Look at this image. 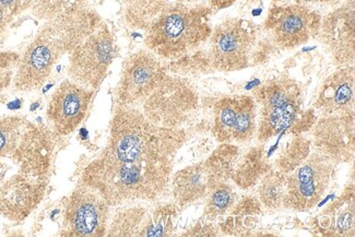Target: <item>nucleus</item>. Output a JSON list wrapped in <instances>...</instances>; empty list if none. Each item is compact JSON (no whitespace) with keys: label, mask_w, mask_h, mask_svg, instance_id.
Instances as JSON below:
<instances>
[{"label":"nucleus","mask_w":355,"mask_h":237,"mask_svg":"<svg viewBox=\"0 0 355 237\" xmlns=\"http://www.w3.org/2000/svg\"><path fill=\"white\" fill-rule=\"evenodd\" d=\"M263 211L257 196L246 193L240 196L229 213L216 221V227L221 235L252 236L259 227Z\"/></svg>","instance_id":"nucleus-20"},{"label":"nucleus","mask_w":355,"mask_h":237,"mask_svg":"<svg viewBox=\"0 0 355 237\" xmlns=\"http://www.w3.org/2000/svg\"><path fill=\"white\" fill-rule=\"evenodd\" d=\"M212 15L206 5H168L146 30V49L164 62L198 51L211 35Z\"/></svg>","instance_id":"nucleus-3"},{"label":"nucleus","mask_w":355,"mask_h":237,"mask_svg":"<svg viewBox=\"0 0 355 237\" xmlns=\"http://www.w3.org/2000/svg\"><path fill=\"white\" fill-rule=\"evenodd\" d=\"M354 178L345 185L343 193L328 204L311 223L314 234L320 236H354Z\"/></svg>","instance_id":"nucleus-18"},{"label":"nucleus","mask_w":355,"mask_h":237,"mask_svg":"<svg viewBox=\"0 0 355 237\" xmlns=\"http://www.w3.org/2000/svg\"><path fill=\"white\" fill-rule=\"evenodd\" d=\"M30 123L22 116L0 117V160L15 152Z\"/></svg>","instance_id":"nucleus-29"},{"label":"nucleus","mask_w":355,"mask_h":237,"mask_svg":"<svg viewBox=\"0 0 355 237\" xmlns=\"http://www.w3.org/2000/svg\"><path fill=\"white\" fill-rule=\"evenodd\" d=\"M237 0H208V7L212 11H220L234 5Z\"/></svg>","instance_id":"nucleus-37"},{"label":"nucleus","mask_w":355,"mask_h":237,"mask_svg":"<svg viewBox=\"0 0 355 237\" xmlns=\"http://www.w3.org/2000/svg\"><path fill=\"white\" fill-rule=\"evenodd\" d=\"M279 52L280 49L275 44L271 37L263 30H260L255 46L250 55V66L267 64Z\"/></svg>","instance_id":"nucleus-30"},{"label":"nucleus","mask_w":355,"mask_h":237,"mask_svg":"<svg viewBox=\"0 0 355 237\" xmlns=\"http://www.w3.org/2000/svg\"><path fill=\"white\" fill-rule=\"evenodd\" d=\"M337 166L316 150H311L306 160L286 175L284 209L294 212L314 209L329 188Z\"/></svg>","instance_id":"nucleus-8"},{"label":"nucleus","mask_w":355,"mask_h":237,"mask_svg":"<svg viewBox=\"0 0 355 237\" xmlns=\"http://www.w3.org/2000/svg\"><path fill=\"white\" fill-rule=\"evenodd\" d=\"M20 54L16 52H0V92L11 88L16 76Z\"/></svg>","instance_id":"nucleus-31"},{"label":"nucleus","mask_w":355,"mask_h":237,"mask_svg":"<svg viewBox=\"0 0 355 237\" xmlns=\"http://www.w3.org/2000/svg\"><path fill=\"white\" fill-rule=\"evenodd\" d=\"M260 30L252 21L232 17L216 24L208 41L214 70L233 73L250 67V55Z\"/></svg>","instance_id":"nucleus-6"},{"label":"nucleus","mask_w":355,"mask_h":237,"mask_svg":"<svg viewBox=\"0 0 355 237\" xmlns=\"http://www.w3.org/2000/svg\"><path fill=\"white\" fill-rule=\"evenodd\" d=\"M275 5H288V3H296V5L311 6L326 5V3H332L335 0H271Z\"/></svg>","instance_id":"nucleus-35"},{"label":"nucleus","mask_w":355,"mask_h":237,"mask_svg":"<svg viewBox=\"0 0 355 237\" xmlns=\"http://www.w3.org/2000/svg\"><path fill=\"white\" fill-rule=\"evenodd\" d=\"M33 0H0V7L15 19L32 8Z\"/></svg>","instance_id":"nucleus-34"},{"label":"nucleus","mask_w":355,"mask_h":237,"mask_svg":"<svg viewBox=\"0 0 355 237\" xmlns=\"http://www.w3.org/2000/svg\"><path fill=\"white\" fill-rule=\"evenodd\" d=\"M290 138L281 146L275 155L272 168L281 173H291L297 166L306 160L311 155L313 146L311 138L306 134H288Z\"/></svg>","instance_id":"nucleus-24"},{"label":"nucleus","mask_w":355,"mask_h":237,"mask_svg":"<svg viewBox=\"0 0 355 237\" xmlns=\"http://www.w3.org/2000/svg\"><path fill=\"white\" fill-rule=\"evenodd\" d=\"M322 17L306 6L273 5L268 11L263 30L280 51H292L318 37Z\"/></svg>","instance_id":"nucleus-10"},{"label":"nucleus","mask_w":355,"mask_h":237,"mask_svg":"<svg viewBox=\"0 0 355 237\" xmlns=\"http://www.w3.org/2000/svg\"><path fill=\"white\" fill-rule=\"evenodd\" d=\"M165 67L168 73L186 78L208 75L214 71L209 58L208 49L202 47L196 52L180 57L178 60L165 62Z\"/></svg>","instance_id":"nucleus-28"},{"label":"nucleus","mask_w":355,"mask_h":237,"mask_svg":"<svg viewBox=\"0 0 355 237\" xmlns=\"http://www.w3.org/2000/svg\"><path fill=\"white\" fill-rule=\"evenodd\" d=\"M200 105L196 85L189 78L166 73L139 109L152 124L164 128H184Z\"/></svg>","instance_id":"nucleus-5"},{"label":"nucleus","mask_w":355,"mask_h":237,"mask_svg":"<svg viewBox=\"0 0 355 237\" xmlns=\"http://www.w3.org/2000/svg\"><path fill=\"white\" fill-rule=\"evenodd\" d=\"M13 19L0 7V42L3 41L6 35L8 33L9 26Z\"/></svg>","instance_id":"nucleus-36"},{"label":"nucleus","mask_w":355,"mask_h":237,"mask_svg":"<svg viewBox=\"0 0 355 237\" xmlns=\"http://www.w3.org/2000/svg\"><path fill=\"white\" fill-rule=\"evenodd\" d=\"M168 73L165 62L149 49H138L123 62L116 85L115 105L139 107Z\"/></svg>","instance_id":"nucleus-11"},{"label":"nucleus","mask_w":355,"mask_h":237,"mask_svg":"<svg viewBox=\"0 0 355 237\" xmlns=\"http://www.w3.org/2000/svg\"><path fill=\"white\" fill-rule=\"evenodd\" d=\"M241 151L242 149L240 146L235 143H219L207 157L205 161L216 183L231 179Z\"/></svg>","instance_id":"nucleus-27"},{"label":"nucleus","mask_w":355,"mask_h":237,"mask_svg":"<svg viewBox=\"0 0 355 237\" xmlns=\"http://www.w3.org/2000/svg\"><path fill=\"white\" fill-rule=\"evenodd\" d=\"M197 1H198V0H180L178 3H185V5L193 6L198 5Z\"/></svg>","instance_id":"nucleus-38"},{"label":"nucleus","mask_w":355,"mask_h":237,"mask_svg":"<svg viewBox=\"0 0 355 237\" xmlns=\"http://www.w3.org/2000/svg\"><path fill=\"white\" fill-rule=\"evenodd\" d=\"M116 57V44L105 22L85 37L68 55V79L96 91L103 83Z\"/></svg>","instance_id":"nucleus-7"},{"label":"nucleus","mask_w":355,"mask_h":237,"mask_svg":"<svg viewBox=\"0 0 355 237\" xmlns=\"http://www.w3.org/2000/svg\"><path fill=\"white\" fill-rule=\"evenodd\" d=\"M317 119H318V116H317L316 111L314 109L302 111L286 132H288V134H305L306 132H311Z\"/></svg>","instance_id":"nucleus-32"},{"label":"nucleus","mask_w":355,"mask_h":237,"mask_svg":"<svg viewBox=\"0 0 355 237\" xmlns=\"http://www.w3.org/2000/svg\"><path fill=\"white\" fill-rule=\"evenodd\" d=\"M94 91L66 79L49 98L46 119L54 137L70 136L85 121Z\"/></svg>","instance_id":"nucleus-13"},{"label":"nucleus","mask_w":355,"mask_h":237,"mask_svg":"<svg viewBox=\"0 0 355 237\" xmlns=\"http://www.w3.org/2000/svg\"><path fill=\"white\" fill-rule=\"evenodd\" d=\"M182 236H218L221 235L219 229L216 227V222L200 218L199 221L186 232L182 233Z\"/></svg>","instance_id":"nucleus-33"},{"label":"nucleus","mask_w":355,"mask_h":237,"mask_svg":"<svg viewBox=\"0 0 355 237\" xmlns=\"http://www.w3.org/2000/svg\"><path fill=\"white\" fill-rule=\"evenodd\" d=\"M271 168L272 163L266 155L263 143L252 146L241 151L231 175L232 183L241 191H252Z\"/></svg>","instance_id":"nucleus-21"},{"label":"nucleus","mask_w":355,"mask_h":237,"mask_svg":"<svg viewBox=\"0 0 355 237\" xmlns=\"http://www.w3.org/2000/svg\"><path fill=\"white\" fill-rule=\"evenodd\" d=\"M286 187V175L280 170L272 168L263 176L256 186V196L265 211L277 212L284 209Z\"/></svg>","instance_id":"nucleus-26"},{"label":"nucleus","mask_w":355,"mask_h":237,"mask_svg":"<svg viewBox=\"0 0 355 237\" xmlns=\"http://www.w3.org/2000/svg\"><path fill=\"white\" fill-rule=\"evenodd\" d=\"M354 66L339 68L324 79L314 103L320 116H343L354 113Z\"/></svg>","instance_id":"nucleus-17"},{"label":"nucleus","mask_w":355,"mask_h":237,"mask_svg":"<svg viewBox=\"0 0 355 237\" xmlns=\"http://www.w3.org/2000/svg\"><path fill=\"white\" fill-rule=\"evenodd\" d=\"M354 124V113L318 117L309 132L313 149L335 164L352 162L355 152Z\"/></svg>","instance_id":"nucleus-15"},{"label":"nucleus","mask_w":355,"mask_h":237,"mask_svg":"<svg viewBox=\"0 0 355 237\" xmlns=\"http://www.w3.org/2000/svg\"><path fill=\"white\" fill-rule=\"evenodd\" d=\"M345 3H347V5L354 6L355 5V0H345Z\"/></svg>","instance_id":"nucleus-39"},{"label":"nucleus","mask_w":355,"mask_h":237,"mask_svg":"<svg viewBox=\"0 0 355 237\" xmlns=\"http://www.w3.org/2000/svg\"><path fill=\"white\" fill-rule=\"evenodd\" d=\"M180 207L173 202H160L150 207L147 221L142 227L139 237L172 236L175 232L176 222L180 217Z\"/></svg>","instance_id":"nucleus-23"},{"label":"nucleus","mask_w":355,"mask_h":237,"mask_svg":"<svg viewBox=\"0 0 355 237\" xmlns=\"http://www.w3.org/2000/svg\"><path fill=\"white\" fill-rule=\"evenodd\" d=\"M354 6L343 3L322 19L317 40L324 45L338 68L354 66Z\"/></svg>","instance_id":"nucleus-16"},{"label":"nucleus","mask_w":355,"mask_h":237,"mask_svg":"<svg viewBox=\"0 0 355 237\" xmlns=\"http://www.w3.org/2000/svg\"><path fill=\"white\" fill-rule=\"evenodd\" d=\"M47 185L49 178L17 168L16 173L0 181V217L24 221L41 204Z\"/></svg>","instance_id":"nucleus-14"},{"label":"nucleus","mask_w":355,"mask_h":237,"mask_svg":"<svg viewBox=\"0 0 355 237\" xmlns=\"http://www.w3.org/2000/svg\"><path fill=\"white\" fill-rule=\"evenodd\" d=\"M113 209L98 191L78 183L64 204L62 236H106Z\"/></svg>","instance_id":"nucleus-9"},{"label":"nucleus","mask_w":355,"mask_h":237,"mask_svg":"<svg viewBox=\"0 0 355 237\" xmlns=\"http://www.w3.org/2000/svg\"><path fill=\"white\" fill-rule=\"evenodd\" d=\"M185 128L152 124L137 106L115 105L103 149L83 170L79 183L102 195L112 208L161 201L170 191Z\"/></svg>","instance_id":"nucleus-1"},{"label":"nucleus","mask_w":355,"mask_h":237,"mask_svg":"<svg viewBox=\"0 0 355 237\" xmlns=\"http://www.w3.org/2000/svg\"><path fill=\"white\" fill-rule=\"evenodd\" d=\"M103 22L90 8L73 9L45 21L31 43L20 54L11 89L33 92L46 82L55 64Z\"/></svg>","instance_id":"nucleus-2"},{"label":"nucleus","mask_w":355,"mask_h":237,"mask_svg":"<svg viewBox=\"0 0 355 237\" xmlns=\"http://www.w3.org/2000/svg\"><path fill=\"white\" fill-rule=\"evenodd\" d=\"M150 207L148 202H135L113 208L106 236H140L147 221Z\"/></svg>","instance_id":"nucleus-22"},{"label":"nucleus","mask_w":355,"mask_h":237,"mask_svg":"<svg viewBox=\"0 0 355 237\" xmlns=\"http://www.w3.org/2000/svg\"><path fill=\"white\" fill-rule=\"evenodd\" d=\"M258 107V143H266L286 132L303 111L305 90L290 75L281 73L252 91Z\"/></svg>","instance_id":"nucleus-4"},{"label":"nucleus","mask_w":355,"mask_h":237,"mask_svg":"<svg viewBox=\"0 0 355 237\" xmlns=\"http://www.w3.org/2000/svg\"><path fill=\"white\" fill-rule=\"evenodd\" d=\"M236 189L231 179L216 184L205 197L204 214L201 218L216 223L218 220L229 213L240 198Z\"/></svg>","instance_id":"nucleus-25"},{"label":"nucleus","mask_w":355,"mask_h":237,"mask_svg":"<svg viewBox=\"0 0 355 237\" xmlns=\"http://www.w3.org/2000/svg\"><path fill=\"white\" fill-rule=\"evenodd\" d=\"M258 107L252 96H229L214 106L211 134L218 143H250L257 132Z\"/></svg>","instance_id":"nucleus-12"},{"label":"nucleus","mask_w":355,"mask_h":237,"mask_svg":"<svg viewBox=\"0 0 355 237\" xmlns=\"http://www.w3.org/2000/svg\"><path fill=\"white\" fill-rule=\"evenodd\" d=\"M216 184L206 161H200L173 173L168 193L173 201L184 210L204 200Z\"/></svg>","instance_id":"nucleus-19"}]
</instances>
